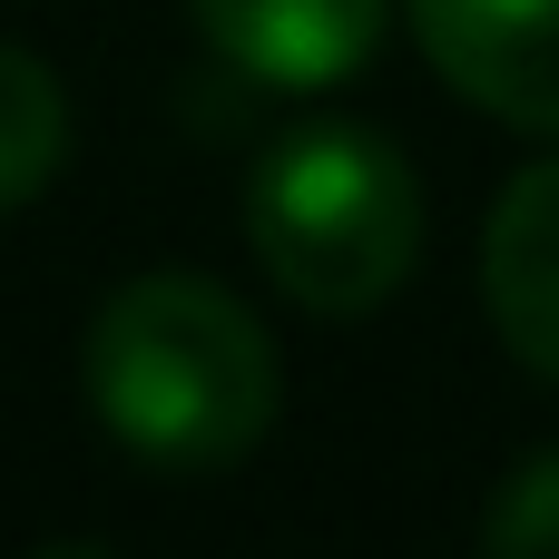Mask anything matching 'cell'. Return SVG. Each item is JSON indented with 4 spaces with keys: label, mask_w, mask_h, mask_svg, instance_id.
<instances>
[{
    "label": "cell",
    "mask_w": 559,
    "mask_h": 559,
    "mask_svg": "<svg viewBox=\"0 0 559 559\" xmlns=\"http://www.w3.org/2000/svg\"><path fill=\"white\" fill-rule=\"evenodd\" d=\"M88 413L118 452H138L147 472H226L265 442L285 383H275V344L265 324L206 285V275H138L98 305L88 324Z\"/></svg>",
    "instance_id": "1"
},
{
    "label": "cell",
    "mask_w": 559,
    "mask_h": 559,
    "mask_svg": "<svg viewBox=\"0 0 559 559\" xmlns=\"http://www.w3.org/2000/svg\"><path fill=\"white\" fill-rule=\"evenodd\" d=\"M246 236L305 314L354 324L423 255V177L383 128H305L265 147L246 187Z\"/></svg>",
    "instance_id": "2"
},
{
    "label": "cell",
    "mask_w": 559,
    "mask_h": 559,
    "mask_svg": "<svg viewBox=\"0 0 559 559\" xmlns=\"http://www.w3.org/2000/svg\"><path fill=\"white\" fill-rule=\"evenodd\" d=\"M423 59L491 118L559 138V0H403Z\"/></svg>",
    "instance_id": "3"
},
{
    "label": "cell",
    "mask_w": 559,
    "mask_h": 559,
    "mask_svg": "<svg viewBox=\"0 0 559 559\" xmlns=\"http://www.w3.org/2000/svg\"><path fill=\"white\" fill-rule=\"evenodd\" d=\"M187 20L255 88H334L373 59L393 0H187Z\"/></svg>",
    "instance_id": "4"
},
{
    "label": "cell",
    "mask_w": 559,
    "mask_h": 559,
    "mask_svg": "<svg viewBox=\"0 0 559 559\" xmlns=\"http://www.w3.org/2000/svg\"><path fill=\"white\" fill-rule=\"evenodd\" d=\"M481 305L501 324V344L559 383V157L521 167L481 226Z\"/></svg>",
    "instance_id": "5"
},
{
    "label": "cell",
    "mask_w": 559,
    "mask_h": 559,
    "mask_svg": "<svg viewBox=\"0 0 559 559\" xmlns=\"http://www.w3.org/2000/svg\"><path fill=\"white\" fill-rule=\"evenodd\" d=\"M59 157H69V98H59V79L29 49L0 39V206H29L59 177Z\"/></svg>",
    "instance_id": "6"
},
{
    "label": "cell",
    "mask_w": 559,
    "mask_h": 559,
    "mask_svg": "<svg viewBox=\"0 0 559 559\" xmlns=\"http://www.w3.org/2000/svg\"><path fill=\"white\" fill-rule=\"evenodd\" d=\"M481 540H491L501 559H559V442H550V452H531V462L491 491Z\"/></svg>",
    "instance_id": "7"
}]
</instances>
